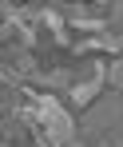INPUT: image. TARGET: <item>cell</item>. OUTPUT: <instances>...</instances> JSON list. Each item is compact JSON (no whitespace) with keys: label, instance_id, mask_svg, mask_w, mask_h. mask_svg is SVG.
<instances>
[{"label":"cell","instance_id":"cell-1","mask_svg":"<svg viewBox=\"0 0 123 147\" xmlns=\"http://www.w3.org/2000/svg\"><path fill=\"white\" fill-rule=\"evenodd\" d=\"M24 99L36 107L40 131L48 135L52 147H68V143H75V115H72V107H68L60 96H52V92H36V88L28 84V88H24Z\"/></svg>","mask_w":123,"mask_h":147},{"label":"cell","instance_id":"cell-2","mask_svg":"<svg viewBox=\"0 0 123 147\" xmlns=\"http://www.w3.org/2000/svg\"><path fill=\"white\" fill-rule=\"evenodd\" d=\"M115 127H123V96L119 92H103V96L75 119V139L83 147L99 143L103 135H111Z\"/></svg>","mask_w":123,"mask_h":147},{"label":"cell","instance_id":"cell-3","mask_svg":"<svg viewBox=\"0 0 123 147\" xmlns=\"http://www.w3.org/2000/svg\"><path fill=\"white\" fill-rule=\"evenodd\" d=\"M107 64H111V60H107ZM103 84H107V68H99L91 80H75L72 88L64 92V96H68V107H75V111H87V107H91V103L103 96Z\"/></svg>","mask_w":123,"mask_h":147},{"label":"cell","instance_id":"cell-4","mask_svg":"<svg viewBox=\"0 0 123 147\" xmlns=\"http://www.w3.org/2000/svg\"><path fill=\"white\" fill-rule=\"evenodd\" d=\"M36 92L44 88V92H52V88H60V92H68L75 84V68H48V72H36L32 80H28Z\"/></svg>","mask_w":123,"mask_h":147},{"label":"cell","instance_id":"cell-5","mask_svg":"<svg viewBox=\"0 0 123 147\" xmlns=\"http://www.w3.org/2000/svg\"><path fill=\"white\" fill-rule=\"evenodd\" d=\"M40 24L48 28V36H52V44H56V48H72V28H68V20H64V16H60V12H56L52 4L44 8Z\"/></svg>","mask_w":123,"mask_h":147},{"label":"cell","instance_id":"cell-6","mask_svg":"<svg viewBox=\"0 0 123 147\" xmlns=\"http://www.w3.org/2000/svg\"><path fill=\"white\" fill-rule=\"evenodd\" d=\"M107 84H111V88L123 96V56H115V60L107 64Z\"/></svg>","mask_w":123,"mask_h":147},{"label":"cell","instance_id":"cell-7","mask_svg":"<svg viewBox=\"0 0 123 147\" xmlns=\"http://www.w3.org/2000/svg\"><path fill=\"white\" fill-rule=\"evenodd\" d=\"M91 147H123V127H115L111 135H103L99 143H91Z\"/></svg>","mask_w":123,"mask_h":147},{"label":"cell","instance_id":"cell-8","mask_svg":"<svg viewBox=\"0 0 123 147\" xmlns=\"http://www.w3.org/2000/svg\"><path fill=\"white\" fill-rule=\"evenodd\" d=\"M68 147H83V143H79V139H75V143H68Z\"/></svg>","mask_w":123,"mask_h":147},{"label":"cell","instance_id":"cell-9","mask_svg":"<svg viewBox=\"0 0 123 147\" xmlns=\"http://www.w3.org/2000/svg\"><path fill=\"white\" fill-rule=\"evenodd\" d=\"M0 147H8V143H4V139H0Z\"/></svg>","mask_w":123,"mask_h":147}]
</instances>
